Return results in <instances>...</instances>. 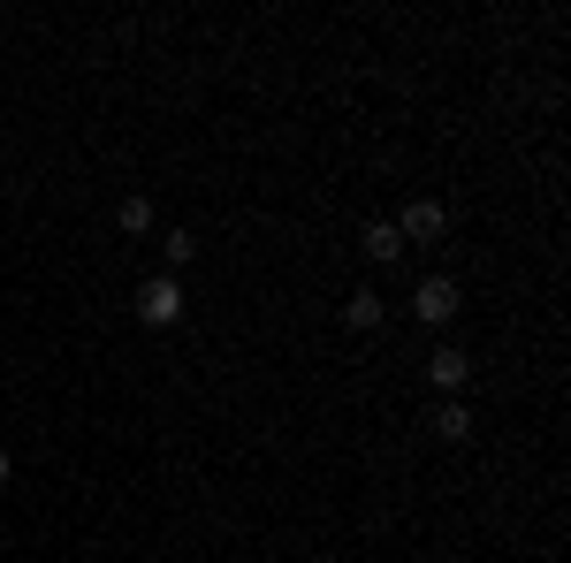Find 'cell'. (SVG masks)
Returning a JSON list of instances; mask_svg holds the SVG:
<instances>
[{"mask_svg": "<svg viewBox=\"0 0 571 563\" xmlns=\"http://www.w3.org/2000/svg\"><path fill=\"white\" fill-rule=\"evenodd\" d=\"M412 312H420L427 328H449V320L465 312V289H457V282H449V275H427V282H420V289H412Z\"/></svg>", "mask_w": 571, "mask_h": 563, "instance_id": "1", "label": "cell"}, {"mask_svg": "<svg viewBox=\"0 0 571 563\" xmlns=\"http://www.w3.org/2000/svg\"><path fill=\"white\" fill-rule=\"evenodd\" d=\"M397 237H404V252H412V244H434V237H449V206H442V198H412V206L397 214Z\"/></svg>", "mask_w": 571, "mask_h": 563, "instance_id": "2", "label": "cell"}, {"mask_svg": "<svg viewBox=\"0 0 571 563\" xmlns=\"http://www.w3.org/2000/svg\"><path fill=\"white\" fill-rule=\"evenodd\" d=\"M138 320H145V328H175V320H183V282H175V275H152L138 289Z\"/></svg>", "mask_w": 571, "mask_h": 563, "instance_id": "3", "label": "cell"}, {"mask_svg": "<svg viewBox=\"0 0 571 563\" xmlns=\"http://www.w3.org/2000/svg\"><path fill=\"white\" fill-rule=\"evenodd\" d=\"M427 381H434V389H442V397H457V389L472 381V358H465L457 343H442V351H434V358H427Z\"/></svg>", "mask_w": 571, "mask_h": 563, "instance_id": "4", "label": "cell"}, {"mask_svg": "<svg viewBox=\"0 0 571 563\" xmlns=\"http://www.w3.org/2000/svg\"><path fill=\"white\" fill-rule=\"evenodd\" d=\"M343 320H351L358 335H374V328L389 320V297H381V289H351V305H343Z\"/></svg>", "mask_w": 571, "mask_h": 563, "instance_id": "5", "label": "cell"}, {"mask_svg": "<svg viewBox=\"0 0 571 563\" xmlns=\"http://www.w3.org/2000/svg\"><path fill=\"white\" fill-rule=\"evenodd\" d=\"M366 260H374V267H397V260H404V237H397V221H374V229H366Z\"/></svg>", "mask_w": 571, "mask_h": 563, "instance_id": "6", "label": "cell"}, {"mask_svg": "<svg viewBox=\"0 0 571 563\" xmlns=\"http://www.w3.org/2000/svg\"><path fill=\"white\" fill-rule=\"evenodd\" d=\"M434 441H449V449H457V441H472V412H465L457 397H449V404L434 412Z\"/></svg>", "mask_w": 571, "mask_h": 563, "instance_id": "7", "label": "cell"}, {"mask_svg": "<svg viewBox=\"0 0 571 563\" xmlns=\"http://www.w3.org/2000/svg\"><path fill=\"white\" fill-rule=\"evenodd\" d=\"M115 221H123V237H152V221H160V214H152V198H123V206H115Z\"/></svg>", "mask_w": 571, "mask_h": 563, "instance_id": "8", "label": "cell"}, {"mask_svg": "<svg viewBox=\"0 0 571 563\" xmlns=\"http://www.w3.org/2000/svg\"><path fill=\"white\" fill-rule=\"evenodd\" d=\"M160 260H168V267H191V260H198V237H191V229H168Z\"/></svg>", "mask_w": 571, "mask_h": 563, "instance_id": "9", "label": "cell"}, {"mask_svg": "<svg viewBox=\"0 0 571 563\" xmlns=\"http://www.w3.org/2000/svg\"><path fill=\"white\" fill-rule=\"evenodd\" d=\"M8 480H15V457H8V449H0V487H8Z\"/></svg>", "mask_w": 571, "mask_h": 563, "instance_id": "10", "label": "cell"}]
</instances>
